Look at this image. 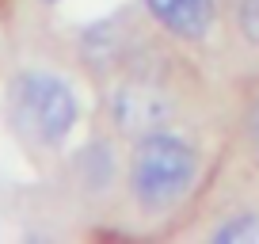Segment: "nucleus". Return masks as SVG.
I'll list each match as a JSON object with an SVG mask.
<instances>
[{
    "label": "nucleus",
    "mask_w": 259,
    "mask_h": 244,
    "mask_svg": "<svg viewBox=\"0 0 259 244\" xmlns=\"http://www.w3.org/2000/svg\"><path fill=\"white\" fill-rule=\"evenodd\" d=\"M198 176V153L176 134L153 130L138 141L130 160V187L145 210H168L191 191Z\"/></svg>",
    "instance_id": "nucleus-1"
},
{
    "label": "nucleus",
    "mask_w": 259,
    "mask_h": 244,
    "mask_svg": "<svg viewBox=\"0 0 259 244\" xmlns=\"http://www.w3.org/2000/svg\"><path fill=\"white\" fill-rule=\"evenodd\" d=\"M8 103L19 130H27L38 145H61L76 126V96L54 73H19L8 88Z\"/></svg>",
    "instance_id": "nucleus-2"
},
{
    "label": "nucleus",
    "mask_w": 259,
    "mask_h": 244,
    "mask_svg": "<svg viewBox=\"0 0 259 244\" xmlns=\"http://www.w3.org/2000/svg\"><path fill=\"white\" fill-rule=\"evenodd\" d=\"M145 4L164 31L187 42L206 38L213 27V16H218V0H145Z\"/></svg>",
    "instance_id": "nucleus-3"
},
{
    "label": "nucleus",
    "mask_w": 259,
    "mask_h": 244,
    "mask_svg": "<svg viewBox=\"0 0 259 244\" xmlns=\"http://www.w3.org/2000/svg\"><path fill=\"white\" fill-rule=\"evenodd\" d=\"M213 240L221 244H259V214H236L233 221L213 233Z\"/></svg>",
    "instance_id": "nucleus-4"
},
{
    "label": "nucleus",
    "mask_w": 259,
    "mask_h": 244,
    "mask_svg": "<svg viewBox=\"0 0 259 244\" xmlns=\"http://www.w3.org/2000/svg\"><path fill=\"white\" fill-rule=\"evenodd\" d=\"M240 27L248 38L259 42V0H240Z\"/></svg>",
    "instance_id": "nucleus-5"
},
{
    "label": "nucleus",
    "mask_w": 259,
    "mask_h": 244,
    "mask_svg": "<svg viewBox=\"0 0 259 244\" xmlns=\"http://www.w3.org/2000/svg\"><path fill=\"white\" fill-rule=\"evenodd\" d=\"M248 134H251V149L259 153V99H255V107H251V114H248Z\"/></svg>",
    "instance_id": "nucleus-6"
},
{
    "label": "nucleus",
    "mask_w": 259,
    "mask_h": 244,
    "mask_svg": "<svg viewBox=\"0 0 259 244\" xmlns=\"http://www.w3.org/2000/svg\"><path fill=\"white\" fill-rule=\"evenodd\" d=\"M46 4H54V0H46Z\"/></svg>",
    "instance_id": "nucleus-7"
}]
</instances>
